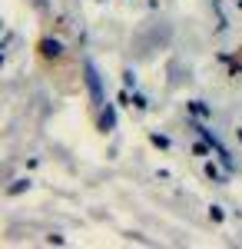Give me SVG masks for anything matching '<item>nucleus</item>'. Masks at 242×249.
Returning a JSON list of instances; mask_svg holds the SVG:
<instances>
[{"instance_id":"4","label":"nucleus","mask_w":242,"mask_h":249,"mask_svg":"<svg viewBox=\"0 0 242 249\" xmlns=\"http://www.w3.org/2000/svg\"><path fill=\"white\" fill-rule=\"evenodd\" d=\"M100 126H103V130H113V126H116V113H113V107H106V110H103V116H100Z\"/></svg>"},{"instance_id":"9","label":"nucleus","mask_w":242,"mask_h":249,"mask_svg":"<svg viewBox=\"0 0 242 249\" xmlns=\"http://www.w3.org/2000/svg\"><path fill=\"white\" fill-rule=\"evenodd\" d=\"M192 113H196V116H209V110H206L199 100H192Z\"/></svg>"},{"instance_id":"7","label":"nucleus","mask_w":242,"mask_h":249,"mask_svg":"<svg viewBox=\"0 0 242 249\" xmlns=\"http://www.w3.org/2000/svg\"><path fill=\"white\" fill-rule=\"evenodd\" d=\"M123 87H126V90H136V77H133V70L123 73Z\"/></svg>"},{"instance_id":"11","label":"nucleus","mask_w":242,"mask_h":249,"mask_svg":"<svg viewBox=\"0 0 242 249\" xmlns=\"http://www.w3.org/2000/svg\"><path fill=\"white\" fill-rule=\"evenodd\" d=\"M239 140H242V130H239Z\"/></svg>"},{"instance_id":"2","label":"nucleus","mask_w":242,"mask_h":249,"mask_svg":"<svg viewBox=\"0 0 242 249\" xmlns=\"http://www.w3.org/2000/svg\"><path fill=\"white\" fill-rule=\"evenodd\" d=\"M83 73H86V90H90V100H93V107H106V96H103V77H100V70L93 67V60H86L83 63Z\"/></svg>"},{"instance_id":"5","label":"nucleus","mask_w":242,"mask_h":249,"mask_svg":"<svg viewBox=\"0 0 242 249\" xmlns=\"http://www.w3.org/2000/svg\"><path fill=\"white\" fill-rule=\"evenodd\" d=\"M206 176L212 179V183H225V176L219 170H216V163H206Z\"/></svg>"},{"instance_id":"3","label":"nucleus","mask_w":242,"mask_h":249,"mask_svg":"<svg viewBox=\"0 0 242 249\" xmlns=\"http://www.w3.org/2000/svg\"><path fill=\"white\" fill-rule=\"evenodd\" d=\"M40 53H43V57H47V60H50V57H60V53H63V43H60V40H50V37H47V40H40Z\"/></svg>"},{"instance_id":"10","label":"nucleus","mask_w":242,"mask_h":249,"mask_svg":"<svg viewBox=\"0 0 242 249\" xmlns=\"http://www.w3.org/2000/svg\"><path fill=\"white\" fill-rule=\"evenodd\" d=\"M209 216H212V219H216V223H219V219H223L225 213H223V206H212V210H209Z\"/></svg>"},{"instance_id":"6","label":"nucleus","mask_w":242,"mask_h":249,"mask_svg":"<svg viewBox=\"0 0 242 249\" xmlns=\"http://www.w3.org/2000/svg\"><path fill=\"white\" fill-rule=\"evenodd\" d=\"M23 190H30V179H14V186H7L10 196H17V193H23Z\"/></svg>"},{"instance_id":"8","label":"nucleus","mask_w":242,"mask_h":249,"mask_svg":"<svg viewBox=\"0 0 242 249\" xmlns=\"http://www.w3.org/2000/svg\"><path fill=\"white\" fill-rule=\"evenodd\" d=\"M149 140H153V143H156L159 150H166V146H169V140H166V136H163V133H153V136H149Z\"/></svg>"},{"instance_id":"1","label":"nucleus","mask_w":242,"mask_h":249,"mask_svg":"<svg viewBox=\"0 0 242 249\" xmlns=\"http://www.w3.org/2000/svg\"><path fill=\"white\" fill-rule=\"evenodd\" d=\"M189 126H192V130H196V133H199V136L206 140V143H209V146L216 150V156H219V163H223L225 170H236V163H232V156H229V150H225L223 143H219V136L212 133V130H206L203 123H196V120H189Z\"/></svg>"}]
</instances>
